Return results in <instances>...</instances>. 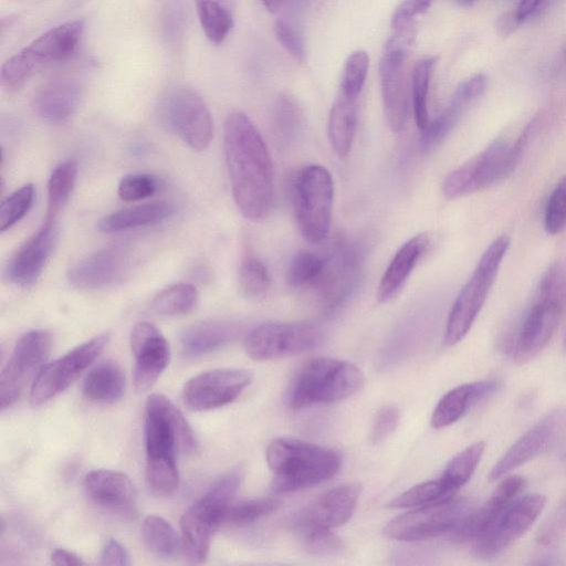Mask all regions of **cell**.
I'll return each mask as SVG.
<instances>
[{"mask_svg":"<svg viewBox=\"0 0 566 566\" xmlns=\"http://www.w3.org/2000/svg\"><path fill=\"white\" fill-rule=\"evenodd\" d=\"M436 57H426L417 62L411 75L412 105L415 120L419 129H423L428 123V90Z\"/></svg>","mask_w":566,"mask_h":566,"instance_id":"obj_44","label":"cell"},{"mask_svg":"<svg viewBox=\"0 0 566 566\" xmlns=\"http://www.w3.org/2000/svg\"><path fill=\"white\" fill-rule=\"evenodd\" d=\"M467 499L415 507L394 517L385 526V534L396 541L417 542L452 533L470 512Z\"/></svg>","mask_w":566,"mask_h":566,"instance_id":"obj_10","label":"cell"},{"mask_svg":"<svg viewBox=\"0 0 566 566\" xmlns=\"http://www.w3.org/2000/svg\"><path fill=\"white\" fill-rule=\"evenodd\" d=\"M174 213L167 201H153L114 211L103 217L97 228L103 233H115L160 223Z\"/></svg>","mask_w":566,"mask_h":566,"instance_id":"obj_32","label":"cell"},{"mask_svg":"<svg viewBox=\"0 0 566 566\" xmlns=\"http://www.w3.org/2000/svg\"><path fill=\"white\" fill-rule=\"evenodd\" d=\"M429 244L430 237L418 233L397 250L379 281L376 293L379 303H388L400 293Z\"/></svg>","mask_w":566,"mask_h":566,"instance_id":"obj_28","label":"cell"},{"mask_svg":"<svg viewBox=\"0 0 566 566\" xmlns=\"http://www.w3.org/2000/svg\"><path fill=\"white\" fill-rule=\"evenodd\" d=\"M400 419L399 409L395 406L382 407L375 416L370 440L374 443H380L386 440L397 428Z\"/></svg>","mask_w":566,"mask_h":566,"instance_id":"obj_54","label":"cell"},{"mask_svg":"<svg viewBox=\"0 0 566 566\" xmlns=\"http://www.w3.org/2000/svg\"><path fill=\"white\" fill-rule=\"evenodd\" d=\"M324 259L323 274L315 290L322 311L331 315L353 294L359 279L360 256L352 242L338 239Z\"/></svg>","mask_w":566,"mask_h":566,"instance_id":"obj_15","label":"cell"},{"mask_svg":"<svg viewBox=\"0 0 566 566\" xmlns=\"http://www.w3.org/2000/svg\"><path fill=\"white\" fill-rule=\"evenodd\" d=\"M82 86L72 78H56L38 90L33 97L35 113L51 124H65L76 113Z\"/></svg>","mask_w":566,"mask_h":566,"instance_id":"obj_27","label":"cell"},{"mask_svg":"<svg viewBox=\"0 0 566 566\" xmlns=\"http://www.w3.org/2000/svg\"><path fill=\"white\" fill-rule=\"evenodd\" d=\"M142 536L145 546L157 556L170 557L178 552L179 538L174 527L160 516H147Z\"/></svg>","mask_w":566,"mask_h":566,"instance_id":"obj_41","label":"cell"},{"mask_svg":"<svg viewBox=\"0 0 566 566\" xmlns=\"http://www.w3.org/2000/svg\"><path fill=\"white\" fill-rule=\"evenodd\" d=\"M357 127V98L338 93L327 123L331 147L338 157L349 154Z\"/></svg>","mask_w":566,"mask_h":566,"instance_id":"obj_33","label":"cell"},{"mask_svg":"<svg viewBox=\"0 0 566 566\" xmlns=\"http://www.w3.org/2000/svg\"><path fill=\"white\" fill-rule=\"evenodd\" d=\"M408 52L384 49L379 63V76L384 112L389 128L403 129L408 113V86L405 61Z\"/></svg>","mask_w":566,"mask_h":566,"instance_id":"obj_23","label":"cell"},{"mask_svg":"<svg viewBox=\"0 0 566 566\" xmlns=\"http://www.w3.org/2000/svg\"><path fill=\"white\" fill-rule=\"evenodd\" d=\"M125 374L114 360H104L94 366L83 381L84 396L94 402L113 403L125 392Z\"/></svg>","mask_w":566,"mask_h":566,"instance_id":"obj_34","label":"cell"},{"mask_svg":"<svg viewBox=\"0 0 566 566\" xmlns=\"http://www.w3.org/2000/svg\"><path fill=\"white\" fill-rule=\"evenodd\" d=\"M304 547L315 556H333L344 548L343 541L329 528H310L303 531Z\"/></svg>","mask_w":566,"mask_h":566,"instance_id":"obj_52","label":"cell"},{"mask_svg":"<svg viewBox=\"0 0 566 566\" xmlns=\"http://www.w3.org/2000/svg\"><path fill=\"white\" fill-rule=\"evenodd\" d=\"M51 563L56 566L85 565V562L80 556L63 548H57L52 552Z\"/></svg>","mask_w":566,"mask_h":566,"instance_id":"obj_57","label":"cell"},{"mask_svg":"<svg viewBox=\"0 0 566 566\" xmlns=\"http://www.w3.org/2000/svg\"><path fill=\"white\" fill-rule=\"evenodd\" d=\"M524 484L525 480L521 475L505 478L482 506L464 516L452 532V538L459 543H467L482 536L514 502Z\"/></svg>","mask_w":566,"mask_h":566,"instance_id":"obj_25","label":"cell"},{"mask_svg":"<svg viewBox=\"0 0 566 566\" xmlns=\"http://www.w3.org/2000/svg\"><path fill=\"white\" fill-rule=\"evenodd\" d=\"M334 200L331 172L321 165L301 169L293 187V206L300 231L311 243L324 242L329 233Z\"/></svg>","mask_w":566,"mask_h":566,"instance_id":"obj_8","label":"cell"},{"mask_svg":"<svg viewBox=\"0 0 566 566\" xmlns=\"http://www.w3.org/2000/svg\"><path fill=\"white\" fill-rule=\"evenodd\" d=\"M566 305V261H556L543 274L536 296Z\"/></svg>","mask_w":566,"mask_h":566,"instance_id":"obj_49","label":"cell"},{"mask_svg":"<svg viewBox=\"0 0 566 566\" xmlns=\"http://www.w3.org/2000/svg\"><path fill=\"white\" fill-rule=\"evenodd\" d=\"M252 374L239 368H219L198 374L182 388V401L192 411H207L235 400L252 382Z\"/></svg>","mask_w":566,"mask_h":566,"instance_id":"obj_16","label":"cell"},{"mask_svg":"<svg viewBox=\"0 0 566 566\" xmlns=\"http://www.w3.org/2000/svg\"><path fill=\"white\" fill-rule=\"evenodd\" d=\"M164 124L195 150L206 149L213 135L210 111L202 97L188 86L169 90L160 103Z\"/></svg>","mask_w":566,"mask_h":566,"instance_id":"obj_9","label":"cell"},{"mask_svg":"<svg viewBox=\"0 0 566 566\" xmlns=\"http://www.w3.org/2000/svg\"><path fill=\"white\" fill-rule=\"evenodd\" d=\"M84 31V21L73 20L56 25L19 53L8 59L1 69V83L8 90L21 87L42 69L65 61L75 52Z\"/></svg>","mask_w":566,"mask_h":566,"instance_id":"obj_5","label":"cell"},{"mask_svg":"<svg viewBox=\"0 0 566 566\" xmlns=\"http://www.w3.org/2000/svg\"><path fill=\"white\" fill-rule=\"evenodd\" d=\"M431 6V0H405L391 15V27L397 29L410 24L412 19L426 12Z\"/></svg>","mask_w":566,"mask_h":566,"instance_id":"obj_55","label":"cell"},{"mask_svg":"<svg viewBox=\"0 0 566 566\" xmlns=\"http://www.w3.org/2000/svg\"><path fill=\"white\" fill-rule=\"evenodd\" d=\"M544 228L549 234H558L566 229V176L552 191L544 213Z\"/></svg>","mask_w":566,"mask_h":566,"instance_id":"obj_50","label":"cell"},{"mask_svg":"<svg viewBox=\"0 0 566 566\" xmlns=\"http://www.w3.org/2000/svg\"><path fill=\"white\" fill-rule=\"evenodd\" d=\"M325 259L307 250L296 252L287 270V282L294 289H315L322 277Z\"/></svg>","mask_w":566,"mask_h":566,"instance_id":"obj_43","label":"cell"},{"mask_svg":"<svg viewBox=\"0 0 566 566\" xmlns=\"http://www.w3.org/2000/svg\"><path fill=\"white\" fill-rule=\"evenodd\" d=\"M565 347H566V334H565Z\"/></svg>","mask_w":566,"mask_h":566,"instance_id":"obj_63","label":"cell"},{"mask_svg":"<svg viewBox=\"0 0 566 566\" xmlns=\"http://www.w3.org/2000/svg\"><path fill=\"white\" fill-rule=\"evenodd\" d=\"M500 388L497 380L464 384L448 391L437 403L431 426L442 429L457 422L468 409Z\"/></svg>","mask_w":566,"mask_h":566,"instance_id":"obj_30","label":"cell"},{"mask_svg":"<svg viewBox=\"0 0 566 566\" xmlns=\"http://www.w3.org/2000/svg\"><path fill=\"white\" fill-rule=\"evenodd\" d=\"M130 268L129 252L120 245H111L74 263L67 270V281L78 290H103L124 281Z\"/></svg>","mask_w":566,"mask_h":566,"instance_id":"obj_18","label":"cell"},{"mask_svg":"<svg viewBox=\"0 0 566 566\" xmlns=\"http://www.w3.org/2000/svg\"><path fill=\"white\" fill-rule=\"evenodd\" d=\"M108 339L107 333L98 334L43 366L32 381L30 402L40 406L64 391L97 358Z\"/></svg>","mask_w":566,"mask_h":566,"instance_id":"obj_13","label":"cell"},{"mask_svg":"<svg viewBox=\"0 0 566 566\" xmlns=\"http://www.w3.org/2000/svg\"><path fill=\"white\" fill-rule=\"evenodd\" d=\"M564 307L535 297L515 338L513 358L517 364L532 360L546 347L559 324Z\"/></svg>","mask_w":566,"mask_h":566,"instance_id":"obj_22","label":"cell"},{"mask_svg":"<svg viewBox=\"0 0 566 566\" xmlns=\"http://www.w3.org/2000/svg\"><path fill=\"white\" fill-rule=\"evenodd\" d=\"M101 565H130V557L127 549L116 539H108L101 553Z\"/></svg>","mask_w":566,"mask_h":566,"instance_id":"obj_56","label":"cell"},{"mask_svg":"<svg viewBox=\"0 0 566 566\" xmlns=\"http://www.w3.org/2000/svg\"><path fill=\"white\" fill-rule=\"evenodd\" d=\"M198 291L189 283H178L160 291L151 302V311L165 317L181 316L195 310Z\"/></svg>","mask_w":566,"mask_h":566,"instance_id":"obj_37","label":"cell"},{"mask_svg":"<svg viewBox=\"0 0 566 566\" xmlns=\"http://www.w3.org/2000/svg\"><path fill=\"white\" fill-rule=\"evenodd\" d=\"M34 186L27 184L2 200L0 205L1 232L10 229L29 212L34 201Z\"/></svg>","mask_w":566,"mask_h":566,"instance_id":"obj_46","label":"cell"},{"mask_svg":"<svg viewBox=\"0 0 566 566\" xmlns=\"http://www.w3.org/2000/svg\"><path fill=\"white\" fill-rule=\"evenodd\" d=\"M202 31L211 43L220 44L228 36L233 19L230 8L210 0H196Z\"/></svg>","mask_w":566,"mask_h":566,"instance_id":"obj_40","label":"cell"},{"mask_svg":"<svg viewBox=\"0 0 566 566\" xmlns=\"http://www.w3.org/2000/svg\"><path fill=\"white\" fill-rule=\"evenodd\" d=\"M509 247L510 238L501 235L481 255L472 275L461 289L450 311L444 332L446 345H455L471 329L495 281Z\"/></svg>","mask_w":566,"mask_h":566,"instance_id":"obj_7","label":"cell"},{"mask_svg":"<svg viewBox=\"0 0 566 566\" xmlns=\"http://www.w3.org/2000/svg\"><path fill=\"white\" fill-rule=\"evenodd\" d=\"M485 86L486 77L481 73L459 84L446 109L421 130L420 146L422 150L429 151L446 139L465 109L484 92Z\"/></svg>","mask_w":566,"mask_h":566,"instance_id":"obj_26","label":"cell"},{"mask_svg":"<svg viewBox=\"0 0 566 566\" xmlns=\"http://www.w3.org/2000/svg\"><path fill=\"white\" fill-rule=\"evenodd\" d=\"M279 506L280 501L275 497L249 500L231 504L226 513L223 523L235 525L251 524L274 512Z\"/></svg>","mask_w":566,"mask_h":566,"instance_id":"obj_47","label":"cell"},{"mask_svg":"<svg viewBox=\"0 0 566 566\" xmlns=\"http://www.w3.org/2000/svg\"><path fill=\"white\" fill-rule=\"evenodd\" d=\"M274 34L277 42L297 61L305 55L304 41L298 28L285 18L276 19Z\"/></svg>","mask_w":566,"mask_h":566,"instance_id":"obj_53","label":"cell"},{"mask_svg":"<svg viewBox=\"0 0 566 566\" xmlns=\"http://www.w3.org/2000/svg\"><path fill=\"white\" fill-rule=\"evenodd\" d=\"M266 462L274 474V490L283 493L328 481L338 472L340 457L335 450L282 437L269 444Z\"/></svg>","mask_w":566,"mask_h":566,"instance_id":"obj_3","label":"cell"},{"mask_svg":"<svg viewBox=\"0 0 566 566\" xmlns=\"http://www.w3.org/2000/svg\"><path fill=\"white\" fill-rule=\"evenodd\" d=\"M266 10L271 13L276 12L283 4V0H261Z\"/></svg>","mask_w":566,"mask_h":566,"instance_id":"obj_60","label":"cell"},{"mask_svg":"<svg viewBox=\"0 0 566 566\" xmlns=\"http://www.w3.org/2000/svg\"><path fill=\"white\" fill-rule=\"evenodd\" d=\"M223 145L232 196L251 221L265 219L274 201L273 163L260 132L240 111L224 122Z\"/></svg>","mask_w":566,"mask_h":566,"instance_id":"obj_1","label":"cell"},{"mask_svg":"<svg viewBox=\"0 0 566 566\" xmlns=\"http://www.w3.org/2000/svg\"><path fill=\"white\" fill-rule=\"evenodd\" d=\"M541 494H528L514 501L494 524L473 542L472 555L491 559L501 555L535 522L545 506Z\"/></svg>","mask_w":566,"mask_h":566,"instance_id":"obj_14","label":"cell"},{"mask_svg":"<svg viewBox=\"0 0 566 566\" xmlns=\"http://www.w3.org/2000/svg\"><path fill=\"white\" fill-rule=\"evenodd\" d=\"M88 496L98 505L126 518L137 516V492L130 479L118 471L98 469L84 479Z\"/></svg>","mask_w":566,"mask_h":566,"instance_id":"obj_24","label":"cell"},{"mask_svg":"<svg viewBox=\"0 0 566 566\" xmlns=\"http://www.w3.org/2000/svg\"><path fill=\"white\" fill-rule=\"evenodd\" d=\"M210 1L218 2V3L222 4V6H226V7L230 8V2L232 0H210Z\"/></svg>","mask_w":566,"mask_h":566,"instance_id":"obj_62","label":"cell"},{"mask_svg":"<svg viewBox=\"0 0 566 566\" xmlns=\"http://www.w3.org/2000/svg\"><path fill=\"white\" fill-rule=\"evenodd\" d=\"M363 385L364 375L353 363L314 357L296 371L287 390L286 401L292 409L336 402L354 396Z\"/></svg>","mask_w":566,"mask_h":566,"instance_id":"obj_4","label":"cell"},{"mask_svg":"<svg viewBox=\"0 0 566 566\" xmlns=\"http://www.w3.org/2000/svg\"><path fill=\"white\" fill-rule=\"evenodd\" d=\"M242 479L243 473L240 469L229 471L218 478L199 499L212 514L217 527L223 523Z\"/></svg>","mask_w":566,"mask_h":566,"instance_id":"obj_35","label":"cell"},{"mask_svg":"<svg viewBox=\"0 0 566 566\" xmlns=\"http://www.w3.org/2000/svg\"><path fill=\"white\" fill-rule=\"evenodd\" d=\"M52 346V338L44 329L23 334L0 375L1 408L12 406L23 392L27 384L42 369Z\"/></svg>","mask_w":566,"mask_h":566,"instance_id":"obj_12","label":"cell"},{"mask_svg":"<svg viewBox=\"0 0 566 566\" xmlns=\"http://www.w3.org/2000/svg\"><path fill=\"white\" fill-rule=\"evenodd\" d=\"M302 109L298 104L289 96H280L273 111L274 135L282 143L293 140L302 124Z\"/></svg>","mask_w":566,"mask_h":566,"instance_id":"obj_45","label":"cell"},{"mask_svg":"<svg viewBox=\"0 0 566 566\" xmlns=\"http://www.w3.org/2000/svg\"><path fill=\"white\" fill-rule=\"evenodd\" d=\"M485 449L483 441H478L467 447L453 457L447 464L441 481L455 493L463 486L474 473Z\"/></svg>","mask_w":566,"mask_h":566,"instance_id":"obj_38","label":"cell"},{"mask_svg":"<svg viewBox=\"0 0 566 566\" xmlns=\"http://www.w3.org/2000/svg\"><path fill=\"white\" fill-rule=\"evenodd\" d=\"M270 284V274L262 260L255 255L244 256L238 274L241 295L249 300H261L266 296Z\"/></svg>","mask_w":566,"mask_h":566,"instance_id":"obj_42","label":"cell"},{"mask_svg":"<svg viewBox=\"0 0 566 566\" xmlns=\"http://www.w3.org/2000/svg\"><path fill=\"white\" fill-rule=\"evenodd\" d=\"M76 177L77 165L73 160H65L52 170L48 182L46 219L56 220L73 192Z\"/></svg>","mask_w":566,"mask_h":566,"instance_id":"obj_36","label":"cell"},{"mask_svg":"<svg viewBox=\"0 0 566 566\" xmlns=\"http://www.w3.org/2000/svg\"><path fill=\"white\" fill-rule=\"evenodd\" d=\"M361 493V485L348 482L329 489L298 514L296 526L303 532L310 528H334L347 523L353 516Z\"/></svg>","mask_w":566,"mask_h":566,"instance_id":"obj_21","label":"cell"},{"mask_svg":"<svg viewBox=\"0 0 566 566\" xmlns=\"http://www.w3.org/2000/svg\"><path fill=\"white\" fill-rule=\"evenodd\" d=\"M321 340L319 328L308 322L264 323L245 336L244 348L254 360H273L314 348Z\"/></svg>","mask_w":566,"mask_h":566,"instance_id":"obj_11","label":"cell"},{"mask_svg":"<svg viewBox=\"0 0 566 566\" xmlns=\"http://www.w3.org/2000/svg\"><path fill=\"white\" fill-rule=\"evenodd\" d=\"M130 348L135 357V388L137 391H146L155 385L168 366L169 345L155 325L139 322L132 329Z\"/></svg>","mask_w":566,"mask_h":566,"instance_id":"obj_20","label":"cell"},{"mask_svg":"<svg viewBox=\"0 0 566 566\" xmlns=\"http://www.w3.org/2000/svg\"><path fill=\"white\" fill-rule=\"evenodd\" d=\"M455 492L450 490L441 479L417 484L394 499L388 506L392 509H415L453 499Z\"/></svg>","mask_w":566,"mask_h":566,"instance_id":"obj_39","label":"cell"},{"mask_svg":"<svg viewBox=\"0 0 566 566\" xmlns=\"http://www.w3.org/2000/svg\"><path fill=\"white\" fill-rule=\"evenodd\" d=\"M566 430V410L556 409L520 437L500 458L490 472L497 480L552 448Z\"/></svg>","mask_w":566,"mask_h":566,"instance_id":"obj_17","label":"cell"},{"mask_svg":"<svg viewBox=\"0 0 566 566\" xmlns=\"http://www.w3.org/2000/svg\"><path fill=\"white\" fill-rule=\"evenodd\" d=\"M146 481L149 488L168 495L179 482L177 451H196L193 430L180 410L164 395L151 394L145 402Z\"/></svg>","mask_w":566,"mask_h":566,"instance_id":"obj_2","label":"cell"},{"mask_svg":"<svg viewBox=\"0 0 566 566\" xmlns=\"http://www.w3.org/2000/svg\"><path fill=\"white\" fill-rule=\"evenodd\" d=\"M518 23L514 12L513 13H506L499 20V29L502 30L503 33L511 32L514 27H516Z\"/></svg>","mask_w":566,"mask_h":566,"instance_id":"obj_59","label":"cell"},{"mask_svg":"<svg viewBox=\"0 0 566 566\" xmlns=\"http://www.w3.org/2000/svg\"><path fill=\"white\" fill-rule=\"evenodd\" d=\"M237 322L213 319L187 326L180 334V344L187 357H199L232 343L241 333Z\"/></svg>","mask_w":566,"mask_h":566,"instance_id":"obj_29","label":"cell"},{"mask_svg":"<svg viewBox=\"0 0 566 566\" xmlns=\"http://www.w3.org/2000/svg\"><path fill=\"white\" fill-rule=\"evenodd\" d=\"M158 189L155 176L145 172L125 175L117 188L118 197L124 201H138L153 197Z\"/></svg>","mask_w":566,"mask_h":566,"instance_id":"obj_51","label":"cell"},{"mask_svg":"<svg viewBox=\"0 0 566 566\" xmlns=\"http://www.w3.org/2000/svg\"><path fill=\"white\" fill-rule=\"evenodd\" d=\"M527 132L528 128L512 144L494 142L451 171L442 185L444 197L461 198L489 188L510 176L520 161Z\"/></svg>","mask_w":566,"mask_h":566,"instance_id":"obj_6","label":"cell"},{"mask_svg":"<svg viewBox=\"0 0 566 566\" xmlns=\"http://www.w3.org/2000/svg\"><path fill=\"white\" fill-rule=\"evenodd\" d=\"M217 528L212 514L198 499L181 516V545L191 563H201L207 558L210 536Z\"/></svg>","mask_w":566,"mask_h":566,"instance_id":"obj_31","label":"cell"},{"mask_svg":"<svg viewBox=\"0 0 566 566\" xmlns=\"http://www.w3.org/2000/svg\"><path fill=\"white\" fill-rule=\"evenodd\" d=\"M462 7H469L473 4L476 0H455Z\"/></svg>","mask_w":566,"mask_h":566,"instance_id":"obj_61","label":"cell"},{"mask_svg":"<svg viewBox=\"0 0 566 566\" xmlns=\"http://www.w3.org/2000/svg\"><path fill=\"white\" fill-rule=\"evenodd\" d=\"M543 1L544 0H521L516 10L514 11L518 23H522L532 17L537 11Z\"/></svg>","mask_w":566,"mask_h":566,"instance_id":"obj_58","label":"cell"},{"mask_svg":"<svg viewBox=\"0 0 566 566\" xmlns=\"http://www.w3.org/2000/svg\"><path fill=\"white\" fill-rule=\"evenodd\" d=\"M369 67V56L366 51L357 50L345 61L339 92L357 98L365 84Z\"/></svg>","mask_w":566,"mask_h":566,"instance_id":"obj_48","label":"cell"},{"mask_svg":"<svg viewBox=\"0 0 566 566\" xmlns=\"http://www.w3.org/2000/svg\"><path fill=\"white\" fill-rule=\"evenodd\" d=\"M57 239L56 220L46 219L22 243L7 263L6 279L15 286L29 287L40 277Z\"/></svg>","mask_w":566,"mask_h":566,"instance_id":"obj_19","label":"cell"}]
</instances>
